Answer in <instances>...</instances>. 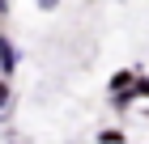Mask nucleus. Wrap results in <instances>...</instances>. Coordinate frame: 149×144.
I'll use <instances>...</instances> for the list:
<instances>
[{"instance_id": "nucleus-3", "label": "nucleus", "mask_w": 149, "mask_h": 144, "mask_svg": "<svg viewBox=\"0 0 149 144\" xmlns=\"http://www.w3.org/2000/svg\"><path fill=\"white\" fill-rule=\"evenodd\" d=\"M0 106H9V85L0 81Z\"/></svg>"}, {"instance_id": "nucleus-4", "label": "nucleus", "mask_w": 149, "mask_h": 144, "mask_svg": "<svg viewBox=\"0 0 149 144\" xmlns=\"http://www.w3.org/2000/svg\"><path fill=\"white\" fill-rule=\"evenodd\" d=\"M136 93H145V98H149V81H141V85H136Z\"/></svg>"}, {"instance_id": "nucleus-2", "label": "nucleus", "mask_w": 149, "mask_h": 144, "mask_svg": "<svg viewBox=\"0 0 149 144\" xmlns=\"http://www.w3.org/2000/svg\"><path fill=\"white\" fill-rule=\"evenodd\" d=\"M128 85H132V76H128V72H119V76H115V81H111V89H115V93H124V89H128Z\"/></svg>"}, {"instance_id": "nucleus-1", "label": "nucleus", "mask_w": 149, "mask_h": 144, "mask_svg": "<svg viewBox=\"0 0 149 144\" xmlns=\"http://www.w3.org/2000/svg\"><path fill=\"white\" fill-rule=\"evenodd\" d=\"M0 68H4V72L17 68V55H13V43H9V38H0Z\"/></svg>"}]
</instances>
